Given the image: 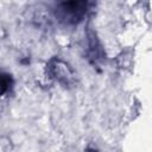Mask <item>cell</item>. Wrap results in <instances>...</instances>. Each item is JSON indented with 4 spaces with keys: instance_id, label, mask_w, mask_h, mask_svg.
Masks as SVG:
<instances>
[{
    "instance_id": "cell-1",
    "label": "cell",
    "mask_w": 152,
    "mask_h": 152,
    "mask_svg": "<svg viewBox=\"0 0 152 152\" xmlns=\"http://www.w3.org/2000/svg\"><path fill=\"white\" fill-rule=\"evenodd\" d=\"M90 5L91 0H57L55 15L61 23L75 25L83 20Z\"/></svg>"
},
{
    "instance_id": "cell-2",
    "label": "cell",
    "mask_w": 152,
    "mask_h": 152,
    "mask_svg": "<svg viewBox=\"0 0 152 152\" xmlns=\"http://www.w3.org/2000/svg\"><path fill=\"white\" fill-rule=\"evenodd\" d=\"M46 72L63 87H71L75 84L76 78L72 68L58 57H53L46 64Z\"/></svg>"
},
{
    "instance_id": "cell-3",
    "label": "cell",
    "mask_w": 152,
    "mask_h": 152,
    "mask_svg": "<svg viewBox=\"0 0 152 152\" xmlns=\"http://www.w3.org/2000/svg\"><path fill=\"white\" fill-rule=\"evenodd\" d=\"M87 39H88V48H87V58L89 62L94 65H99L103 59H104V51L103 48L100 43V40L96 37V33L94 31H88L87 33Z\"/></svg>"
},
{
    "instance_id": "cell-4",
    "label": "cell",
    "mask_w": 152,
    "mask_h": 152,
    "mask_svg": "<svg viewBox=\"0 0 152 152\" xmlns=\"http://www.w3.org/2000/svg\"><path fill=\"white\" fill-rule=\"evenodd\" d=\"M8 84H11V77H8V75H4L2 80H1V87H2V94H5Z\"/></svg>"
}]
</instances>
